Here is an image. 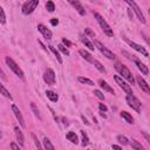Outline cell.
Segmentation results:
<instances>
[{
	"mask_svg": "<svg viewBox=\"0 0 150 150\" xmlns=\"http://www.w3.org/2000/svg\"><path fill=\"white\" fill-rule=\"evenodd\" d=\"M115 69L118 72V74L121 75L123 79H126L130 85H134V83H135V79H134L131 72L129 71V69H128L124 65L120 63V62H116V63H115Z\"/></svg>",
	"mask_w": 150,
	"mask_h": 150,
	"instance_id": "6da1fadb",
	"label": "cell"
},
{
	"mask_svg": "<svg viewBox=\"0 0 150 150\" xmlns=\"http://www.w3.org/2000/svg\"><path fill=\"white\" fill-rule=\"evenodd\" d=\"M94 18L96 19V21L98 22L100 27L102 28V31H103V33H104L106 35H108V36H114L113 28H110V26H109V25L107 24L106 20H104L101 15H100L97 12H94Z\"/></svg>",
	"mask_w": 150,
	"mask_h": 150,
	"instance_id": "7a4b0ae2",
	"label": "cell"
},
{
	"mask_svg": "<svg viewBox=\"0 0 150 150\" xmlns=\"http://www.w3.org/2000/svg\"><path fill=\"white\" fill-rule=\"evenodd\" d=\"M5 61H6L7 66L9 67V69H11V71H12L18 77H20L21 80H25V74H24V72H22V69L17 65V62L14 61L13 59H11L9 56H7V57L5 59Z\"/></svg>",
	"mask_w": 150,
	"mask_h": 150,
	"instance_id": "3957f363",
	"label": "cell"
},
{
	"mask_svg": "<svg viewBox=\"0 0 150 150\" xmlns=\"http://www.w3.org/2000/svg\"><path fill=\"white\" fill-rule=\"evenodd\" d=\"M39 5V0H28V1H26L24 5H22V8H21V12L24 15H29L32 14L36 7Z\"/></svg>",
	"mask_w": 150,
	"mask_h": 150,
	"instance_id": "277c9868",
	"label": "cell"
},
{
	"mask_svg": "<svg viewBox=\"0 0 150 150\" xmlns=\"http://www.w3.org/2000/svg\"><path fill=\"white\" fill-rule=\"evenodd\" d=\"M126 100H127L128 106L130 107L131 109H134V110L137 112V113H141L142 104H141V102H139V100L137 97H135L133 94H128L127 97H126Z\"/></svg>",
	"mask_w": 150,
	"mask_h": 150,
	"instance_id": "5b68a950",
	"label": "cell"
},
{
	"mask_svg": "<svg viewBox=\"0 0 150 150\" xmlns=\"http://www.w3.org/2000/svg\"><path fill=\"white\" fill-rule=\"evenodd\" d=\"M124 1L131 7V9L135 12V14L137 15V18H138V20L141 21L142 24H145L147 21H145V18H144V14L142 13V11H141V8H139V6L135 3V0H124Z\"/></svg>",
	"mask_w": 150,
	"mask_h": 150,
	"instance_id": "8992f818",
	"label": "cell"
},
{
	"mask_svg": "<svg viewBox=\"0 0 150 150\" xmlns=\"http://www.w3.org/2000/svg\"><path fill=\"white\" fill-rule=\"evenodd\" d=\"M94 44V46H95V48H97L100 52H101L102 54H103V56H106L107 59H109V60H115V54L113 53V52H110L109 49L107 48V47H104L101 42L98 41V40H95V41L93 42Z\"/></svg>",
	"mask_w": 150,
	"mask_h": 150,
	"instance_id": "52a82bcc",
	"label": "cell"
},
{
	"mask_svg": "<svg viewBox=\"0 0 150 150\" xmlns=\"http://www.w3.org/2000/svg\"><path fill=\"white\" fill-rule=\"evenodd\" d=\"M44 80H45V82L49 86L55 85L56 79H55V73H54L53 69H51V68L47 69V71L45 72V74H44Z\"/></svg>",
	"mask_w": 150,
	"mask_h": 150,
	"instance_id": "ba28073f",
	"label": "cell"
},
{
	"mask_svg": "<svg viewBox=\"0 0 150 150\" xmlns=\"http://www.w3.org/2000/svg\"><path fill=\"white\" fill-rule=\"evenodd\" d=\"M115 81H116V83L120 86V88H122L123 91L127 93V94H133V91H131V87L129 86L124 80L120 76V75H115Z\"/></svg>",
	"mask_w": 150,
	"mask_h": 150,
	"instance_id": "9c48e42d",
	"label": "cell"
},
{
	"mask_svg": "<svg viewBox=\"0 0 150 150\" xmlns=\"http://www.w3.org/2000/svg\"><path fill=\"white\" fill-rule=\"evenodd\" d=\"M124 41L129 45V46H130L131 48H134L135 49V51L136 52H138V53H141L143 56H149V54H148V52L145 51V48L144 47H142L141 45H138V44H136V42H134V41H130V40H129V39H124Z\"/></svg>",
	"mask_w": 150,
	"mask_h": 150,
	"instance_id": "30bf717a",
	"label": "cell"
},
{
	"mask_svg": "<svg viewBox=\"0 0 150 150\" xmlns=\"http://www.w3.org/2000/svg\"><path fill=\"white\" fill-rule=\"evenodd\" d=\"M67 1L76 9L80 15H85V14H86V11H85V8L82 7L81 3H80V0H67Z\"/></svg>",
	"mask_w": 150,
	"mask_h": 150,
	"instance_id": "8fae6325",
	"label": "cell"
},
{
	"mask_svg": "<svg viewBox=\"0 0 150 150\" xmlns=\"http://www.w3.org/2000/svg\"><path fill=\"white\" fill-rule=\"evenodd\" d=\"M12 110H13V113H14L17 120L19 121L20 126H21L22 128H25V127H26V123H25V120H24V117H22V115H21V112L19 110V108H18L15 104H13V106H12Z\"/></svg>",
	"mask_w": 150,
	"mask_h": 150,
	"instance_id": "7c38bea8",
	"label": "cell"
},
{
	"mask_svg": "<svg viewBox=\"0 0 150 150\" xmlns=\"http://www.w3.org/2000/svg\"><path fill=\"white\" fill-rule=\"evenodd\" d=\"M38 29H39V32L40 33H41L47 40H51L52 39V36H53V33L51 32V31H49V29L45 26V25H42V24H39L38 25Z\"/></svg>",
	"mask_w": 150,
	"mask_h": 150,
	"instance_id": "4fadbf2b",
	"label": "cell"
},
{
	"mask_svg": "<svg viewBox=\"0 0 150 150\" xmlns=\"http://www.w3.org/2000/svg\"><path fill=\"white\" fill-rule=\"evenodd\" d=\"M136 81H137V83H138V86L141 87V89L144 92V93H147V94H150V88H149V85L144 81V79L141 76V75H138L137 77H136Z\"/></svg>",
	"mask_w": 150,
	"mask_h": 150,
	"instance_id": "5bb4252c",
	"label": "cell"
},
{
	"mask_svg": "<svg viewBox=\"0 0 150 150\" xmlns=\"http://www.w3.org/2000/svg\"><path fill=\"white\" fill-rule=\"evenodd\" d=\"M80 40H81V41H82V44L86 46V47H88L89 49H91V51H94V49H95V46H94V44L91 41V40H89L86 35H80Z\"/></svg>",
	"mask_w": 150,
	"mask_h": 150,
	"instance_id": "9a60e30c",
	"label": "cell"
},
{
	"mask_svg": "<svg viewBox=\"0 0 150 150\" xmlns=\"http://www.w3.org/2000/svg\"><path fill=\"white\" fill-rule=\"evenodd\" d=\"M14 131H15V136H17V139H18L19 144L21 145V147H24V144H25V137L22 135V131L19 129V127L14 128Z\"/></svg>",
	"mask_w": 150,
	"mask_h": 150,
	"instance_id": "2e32d148",
	"label": "cell"
},
{
	"mask_svg": "<svg viewBox=\"0 0 150 150\" xmlns=\"http://www.w3.org/2000/svg\"><path fill=\"white\" fill-rule=\"evenodd\" d=\"M134 62L136 63V66H137V68L141 71V73L142 74H144V75H148L149 74V71H148V67L143 63V62H141L139 60H137V59H134Z\"/></svg>",
	"mask_w": 150,
	"mask_h": 150,
	"instance_id": "e0dca14e",
	"label": "cell"
},
{
	"mask_svg": "<svg viewBox=\"0 0 150 150\" xmlns=\"http://www.w3.org/2000/svg\"><path fill=\"white\" fill-rule=\"evenodd\" d=\"M79 54L81 55L86 61H88V62H91V63H93V61H94V59L92 57V55H91V53H88L86 49H80L79 51Z\"/></svg>",
	"mask_w": 150,
	"mask_h": 150,
	"instance_id": "ac0fdd59",
	"label": "cell"
},
{
	"mask_svg": "<svg viewBox=\"0 0 150 150\" xmlns=\"http://www.w3.org/2000/svg\"><path fill=\"white\" fill-rule=\"evenodd\" d=\"M98 85L100 86H101L103 89H104V91L106 92H108V93H110V94H114V89L110 87V86H109L106 81H104V80H98Z\"/></svg>",
	"mask_w": 150,
	"mask_h": 150,
	"instance_id": "d6986e66",
	"label": "cell"
},
{
	"mask_svg": "<svg viewBox=\"0 0 150 150\" xmlns=\"http://www.w3.org/2000/svg\"><path fill=\"white\" fill-rule=\"evenodd\" d=\"M66 137H67L68 141H71V142L74 143V144H77V143H79V138H77V136H76V134H75L74 131H69V133H67Z\"/></svg>",
	"mask_w": 150,
	"mask_h": 150,
	"instance_id": "ffe728a7",
	"label": "cell"
},
{
	"mask_svg": "<svg viewBox=\"0 0 150 150\" xmlns=\"http://www.w3.org/2000/svg\"><path fill=\"white\" fill-rule=\"evenodd\" d=\"M46 95H47V97L51 100L52 102H57L59 96H57V94H56L55 92H53V91H47V92H46Z\"/></svg>",
	"mask_w": 150,
	"mask_h": 150,
	"instance_id": "44dd1931",
	"label": "cell"
},
{
	"mask_svg": "<svg viewBox=\"0 0 150 150\" xmlns=\"http://www.w3.org/2000/svg\"><path fill=\"white\" fill-rule=\"evenodd\" d=\"M121 116L126 120V122H128L129 124H133L134 123V118H133V116L129 114V113H127V112H122L121 113Z\"/></svg>",
	"mask_w": 150,
	"mask_h": 150,
	"instance_id": "7402d4cb",
	"label": "cell"
},
{
	"mask_svg": "<svg viewBox=\"0 0 150 150\" xmlns=\"http://www.w3.org/2000/svg\"><path fill=\"white\" fill-rule=\"evenodd\" d=\"M49 47V49L52 51V53L55 55V57H56V60H57V62L59 63H62V59H61V56H60V52L57 51V49H55V47H53V46H48Z\"/></svg>",
	"mask_w": 150,
	"mask_h": 150,
	"instance_id": "603a6c76",
	"label": "cell"
},
{
	"mask_svg": "<svg viewBox=\"0 0 150 150\" xmlns=\"http://www.w3.org/2000/svg\"><path fill=\"white\" fill-rule=\"evenodd\" d=\"M79 80V82H81L83 85H88V86H94V82L92 81L91 79H88V77H83V76H79L77 77Z\"/></svg>",
	"mask_w": 150,
	"mask_h": 150,
	"instance_id": "cb8c5ba5",
	"label": "cell"
},
{
	"mask_svg": "<svg viewBox=\"0 0 150 150\" xmlns=\"http://www.w3.org/2000/svg\"><path fill=\"white\" fill-rule=\"evenodd\" d=\"M0 94H3L5 97H7V98H9V100H12V95L9 94V92L1 85V82H0Z\"/></svg>",
	"mask_w": 150,
	"mask_h": 150,
	"instance_id": "d4e9b609",
	"label": "cell"
},
{
	"mask_svg": "<svg viewBox=\"0 0 150 150\" xmlns=\"http://www.w3.org/2000/svg\"><path fill=\"white\" fill-rule=\"evenodd\" d=\"M44 148H46V149H48V150H54L55 148H54V145L51 143V141H49V139L47 138V137H45L44 138Z\"/></svg>",
	"mask_w": 150,
	"mask_h": 150,
	"instance_id": "484cf974",
	"label": "cell"
},
{
	"mask_svg": "<svg viewBox=\"0 0 150 150\" xmlns=\"http://www.w3.org/2000/svg\"><path fill=\"white\" fill-rule=\"evenodd\" d=\"M93 63H94V66L96 67V69H98V71L101 72V73H106V68L102 66V63H101V62H98L97 60H94Z\"/></svg>",
	"mask_w": 150,
	"mask_h": 150,
	"instance_id": "4316f807",
	"label": "cell"
},
{
	"mask_svg": "<svg viewBox=\"0 0 150 150\" xmlns=\"http://www.w3.org/2000/svg\"><path fill=\"white\" fill-rule=\"evenodd\" d=\"M117 141H118L120 143H122L123 145H128V144H129L128 138H127L126 136H123V135H118V136H117Z\"/></svg>",
	"mask_w": 150,
	"mask_h": 150,
	"instance_id": "83f0119b",
	"label": "cell"
},
{
	"mask_svg": "<svg viewBox=\"0 0 150 150\" xmlns=\"http://www.w3.org/2000/svg\"><path fill=\"white\" fill-rule=\"evenodd\" d=\"M46 8H47V11L48 12H54L55 11V5H54V3L53 1H47L46 3Z\"/></svg>",
	"mask_w": 150,
	"mask_h": 150,
	"instance_id": "f1b7e54d",
	"label": "cell"
},
{
	"mask_svg": "<svg viewBox=\"0 0 150 150\" xmlns=\"http://www.w3.org/2000/svg\"><path fill=\"white\" fill-rule=\"evenodd\" d=\"M130 144H131V148H133V149H136V150H143V147H142L141 144H139L137 141H135V139H131Z\"/></svg>",
	"mask_w": 150,
	"mask_h": 150,
	"instance_id": "f546056e",
	"label": "cell"
},
{
	"mask_svg": "<svg viewBox=\"0 0 150 150\" xmlns=\"http://www.w3.org/2000/svg\"><path fill=\"white\" fill-rule=\"evenodd\" d=\"M57 48H59V52H61L62 54H65V55H69V51H68V49L65 47V45L63 44H60L59 46H57Z\"/></svg>",
	"mask_w": 150,
	"mask_h": 150,
	"instance_id": "4dcf8cb0",
	"label": "cell"
},
{
	"mask_svg": "<svg viewBox=\"0 0 150 150\" xmlns=\"http://www.w3.org/2000/svg\"><path fill=\"white\" fill-rule=\"evenodd\" d=\"M0 24H1V25L6 24V14L4 12L3 7H0Z\"/></svg>",
	"mask_w": 150,
	"mask_h": 150,
	"instance_id": "1f68e13d",
	"label": "cell"
},
{
	"mask_svg": "<svg viewBox=\"0 0 150 150\" xmlns=\"http://www.w3.org/2000/svg\"><path fill=\"white\" fill-rule=\"evenodd\" d=\"M81 136H82V145L86 147L89 144V138H88V135L85 133V131H81Z\"/></svg>",
	"mask_w": 150,
	"mask_h": 150,
	"instance_id": "d6a6232c",
	"label": "cell"
},
{
	"mask_svg": "<svg viewBox=\"0 0 150 150\" xmlns=\"http://www.w3.org/2000/svg\"><path fill=\"white\" fill-rule=\"evenodd\" d=\"M31 108H32V110H33V113H34V115L39 118V120H41V116H40V113H39V110H38V108H36V106H35V103H31Z\"/></svg>",
	"mask_w": 150,
	"mask_h": 150,
	"instance_id": "836d02e7",
	"label": "cell"
},
{
	"mask_svg": "<svg viewBox=\"0 0 150 150\" xmlns=\"http://www.w3.org/2000/svg\"><path fill=\"white\" fill-rule=\"evenodd\" d=\"M94 95H95L96 97H98L100 100H104V95H103V93H102V92H100L98 89H95V91H94Z\"/></svg>",
	"mask_w": 150,
	"mask_h": 150,
	"instance_id": "e575fe53",
	"label": "cell"
},
{
	"mask_svg": "<svg viewBox=\"0 0 150 150\" xmlns=\"http://www.w3.org/2000/svg\"><path fill=\"white\" fill-rule=\"evenodd\" d=\"M32 138L34 139V143H35V147H36L38 149H41V148H42V145H41V144H40V142L38 141V138H36V136H35L34 134H32Z\"/></svg>",
	"mask_w": 150,
	"mask_h": 150,
	"instance_id": "d590c367",
	"label": "cell"
},
{
	"mask_svg": "<svg viewBox=\"0 0 150 150\" xmlns=\"http://www.w3.org/2000/svg\"><path fill=\"white\" fill-rule=\"evenodd\" d=\"M98 108H100V110H101V112H107V110H108L107 106L103 104V103H100V104H98Z\"/></svg>",
	"mask_w": 150,
	"mask_h": 150,
	"instance_id": "8d00e7d4",
	"label": "cell"
},
{
	"mask_svg": "<svg viewBox=\"0 0 150 150\" xmlns=\"http://www.w3.org/2000/svg\"><path fill=\"white\" fill-rule=\"evenodd\" d=\"M0 77H1L4 81H7V76H6V74L4 73V71H3L1 68H0Z\"/></svg>",
	"mask_w": 150,
	"mask_h": 150,
	"instance_id": "74e56055",
	"label": "cell"
},
{
	"mask_svg": "<svg viewBox=\"0 0 150 150\" xmlns=\"http://www.w3.org/2000/svg\"><path fill=\"white\" fill-rule=\"evenodd\" d=\"M62 44H63V45H66V46H68V47H71V46H72V42L69 41V40H67L66 38H63V39H62Z\"/></svg>",
	"mask_w": 150,
	"mask_h": 150,
	"instance_id": "f35d334b",
	"label": "cell"
},
{
	"mask_svg": "<svg viewBox=\"0 0 150 150\" xmlns=\"http://www.w3.org/2000/svg\"><path fill=\"white\" fill-rule=\"evenodd\" d=\"M85 32H86L89 36H92V38H94V35H95V34H94V32H92V31H91V28H86V29H85Z\"/></svg>",
	"mask_w": 150,
	"mask_h": 150,
	"instance_id": "ab89813d",
	"label": "cell"
},
{
	"mask_svg": "<svg viewBox=\"0 0 150 150\" xmlns=\"http://www.w3.org/2000/svg\"><path fill=\"white\" fill-rule=\"evenodd\" d=\"M51 24H52L53 26H57V25H59V20H57L56 18H53V19H51Z\"/></svg>",
	"mask_w": 150,
	"mask_h": 150,
	"instance_id": "60d3db41",
	"label": "cell"
},
{
	"mask_svg": "<svg viewBox=\"0 0 150 150\" xmlns=\"http://www.w3.org/2000/svg\"><path fill=\"white\" fill-rule=\"evenodd\" d=\"M142 134H143V135L145 136V138H147V141H148V142L150 143V137H149V135H148L147 133H144V131H142Z\"/></svg>",
	"mask_w": 150,
	"mask_h": 150,
	"instance_id": "b9f144b4",
	"label": "cell"
},
{
	"mask_svg": "<svg viewBox=\"0 0 150 150\" xmlns=\"http://www.w3.org/2000/svg\"><path fill=\"white\" fill-rule=\"evenodd\" d=\"M11 148H12V149H17V150H18V149H19V145H18V144H15V143H12V144H11Z\"/></svg>",
	"mask_w": 150,
	"mask_h": 150,
	"instance_id": "7bdbcfd3",
	"label": "cell"
},
{
	"mask_svg": "<svg viewBox=\"0 0 150 150\" xmlns=\"http://www.w3.org/2000/svg\"><path fill=\"white\" fill-rule=\"evenodd\" d=\"M113 149H117V150H121L122 147H120V145H116V144H113Z\"/></svg>",
	"mask_w": 150,
	"mask_h": 150,
	"instance_id": "ee69618b",
	"label": "cell"
},
{
	"mask_svg": "<svg viewBox=\"0 0 150 150\" xmlns=\"http://www.w3.org/2000/svg\"><path fill=\"white\" fill-rule=\"evenodd\" d=\"M82 120H83V123H86V124H87V126H89V122H88V121H87V118H86V117H85V116H82Z\"/></svg>",
	"mask_w": 150,
	"mask_h": 150,
	"instance_id": "f6af8a7d",
	"label": "cell"
},
{
	"mask_svg": "<svg viewBox=\"0 0 150 150\" xmlns=\"http://www.w3.org/2000/svg\"><path fill=\"white\" fill-rule=\"evenodd\" d=\"M101 116H102V117H104V118H106V117H107V116H106V114H103V112H102V113H101Z\"/></svg>",
	"mask_w": 150,
	"mask_h": 150,
	"instance_id": "bcb514c9",
	"label": "cell"
},
{
	"mask_svg": "<svg viewBox=\"0 0 150 150\" xmlns=\"http://www.w3.org/2000/svg\"><path fill=\"white\" fill-rule=\"evenodd\" d=\"M0 138H1V131H0Z\"/></svg>",
	"mask_w": 150,
	"mask_h": 150,
	"instance_id": "7dc6e473",
	"label": "cell"
}]
</instances>
